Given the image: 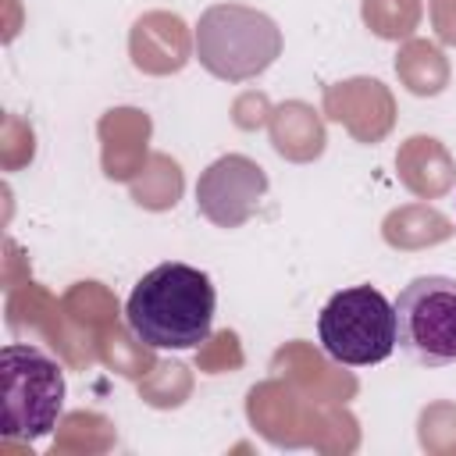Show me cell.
Here are the masks:
<instances>
[{"label": "cell", "mask_w": 456, "mask_h": 456, "mask_svg": "<svg viewBox=\"0 0 456 456\" xmlns=\"http://www.w3.org/2000/svg\"><path fill=\"white\" fill-rule=\"evenodd\" d=\"M217 314V292L207 271L164 260L146 271L125 303V324L132 338L150 349H196L210 338Z\"/></svg>", "instance_id": "1"}, {"label": "cell", "mask_w": 456, "mask_h": 456, "mask_svg": "<svg viewBox=\"0 0 456 456\" xmlns=\"http://www.w3.org/2000/svg\"><path fill=\"white\" fill-rule=\"evenodd\" d=\"M64 370L61 363L25 342L0 349V435L18 442L46 438L64 413Z\"/></svg>", "instance_id": "2"}, {"label": "cell", "mask_w": 456, "mask_h": 456, "mask_svg": "<svg viewBox=\"0 0 456 456\" xmlns=\"http://www.w3.org/2000/svg\"><path fill=\"white\" fill-rule=\"evenodd\" d=\"M321 349L346 367H370L395 353V303L385 299L374 285H353L335 292L317 314Z\"/></svg>", "instance_id": "3"}, {"label": "cell", "mask_w": 456, "mask_h": 456, "mask_svg": "<svg viewBox=\"0 0 456 456\" xmlns=\"http://www.w3.org/2000/svg\"><path fill=\"white\" fill-rule=\"evenodd\" d=\"M399 349L420 367L456 363V278L420 274L395 296Z\"/></svg>", "instance_id": "4"}]
</instances>
